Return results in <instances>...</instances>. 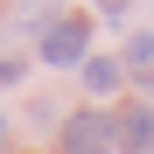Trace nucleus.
<instances>
[{"instance_id": "f257e3e1", "label": "nucleus", "mask_w": 154, "mask_h": 154, "mask_svg": "<svg viewBox=\"0 0 154 154\" xmlns=\"http://www.w3.org/2000/svg\"><path fill=\"white\" fill-rule=\"evenodd\" d=\"M84 49H91V21L84 14H63V21L42 28V63H84Z\"/></svg>"}, {"instance_id": "f03ea898", "label": "nucleus", "mask_w": 154, "mask_h": 154, "mask_svg": "<svg viewBox=\"0 0 154 154\" xmlns=\"http://www.w3.org/2000/svg\"><path fill=\"white\" fill-rule=\"evenodd\" d=\"M105 147H112V112L84 105L63 119V154H105Z\"/></svg>"}, {"instance_id": "7ed1b4c3", "label": "nucleus", "mask_w": 154, "mask_h": 154, "mask_svg": "<svg viewBox=\"0 0 154 154\" xmlns=\"http://www.w3.org/2000/svg\"><path fill=\"white\" fill-rule=\"evenodd\" d=\"M112 147L119 154H154V105H126L112 119Z\"/></svg>"}, {"instance_id": "20e7f679", "label": "nucleus", "mask_w": 154, "mask_h": 154, "mask_svg": "<svg viewBox=\"0 0 154 154\" xmlns=\"http://www.w3.org/2000/svg\"><path fill=\"white\" fill-rule=\"evenodd\" d=\"M119 77H126V63H112V56H84V84L105 98V91H119Z\"/></svg>"}, {"instance_id": "39448f33", "label": "nucleus", "mask_w": 154, "mask_h": 154, "mask_svg": "<svg viewBox=\"0 0 154 154\" xmlns=\"http://www.w3.org/2000/svg\"><path fill=\"white\" fill-rule=\"evenodd\" d=\"M126 70H133V77H154V35H133V42H126Z\"/></svg>"}, {"instance_id": "423d86ee", "label": "nucleus", "mask_w": 154, "mask_h": 154, "mask_svg": "<svg viewBox=\"0 0 154 154\" xmlns=\"http://www.w3.org/2000/svg\"><path fill=\"white\" fill-rule=\"evenodd\" d=\"M21 70H28L21 56H0V84H21Z\"/></svg>"}, {"instance_id": "0eeeda50", "label": "nucleus", "mask_w": 154, "mask_h": 154, "mask_svg": "<svg viewBox=\"0 0 154 154\" xmlns=\"http://www.w3.org/2000/svg\"><path fill=\"white\" fill-rule=\"evenodd\" d=\"M0 140H7V126H0Z\"/></svg>"}]
</instances>
